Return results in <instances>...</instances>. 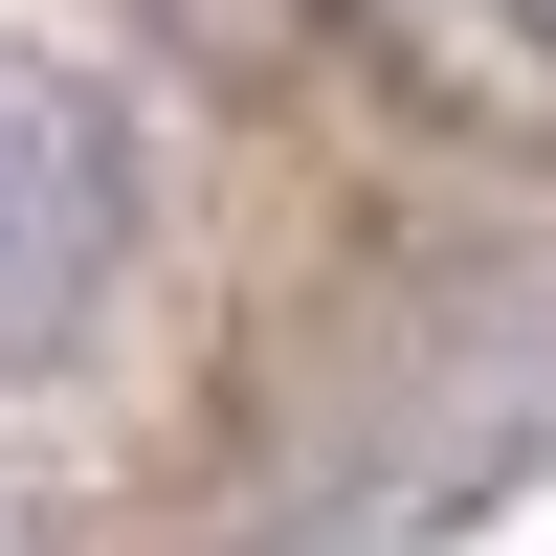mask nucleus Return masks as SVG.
Returning <instances> with one entry per match:
<instances>
[{"label": "nucleus", "instance_id": "obj_1", "mask_svg": "<svg viewBox=\"0 0 556 556\" xmlns=\"http://www.w3.org/2000/svg\"><path fill=\"white\" fill-rule=\"evenodd\" d=\"M134 201H156V178H134V112L67 45H0V356H45V334L112 312Z\"/></svg>", "mask_w": 556, "mask_h": 556}]
</instances>
